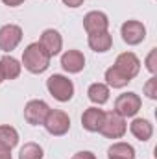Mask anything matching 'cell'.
Instances as JSON below:
<instances>
[{
	"label": "cell",
	"mask_w": 157,
	"mask_h": 159,
	"mask_svg": "<svg viewBox=\"0 0 157 159\" xmlns=\"http://www.w3.org/2000/svg\"><path fill=\"white\" fill-rule=\"evenodd\" d=\"M61 67L70 74H78L85 67V57L79 50H67L61 56Z\"/></svg>",
	"instance_id": "12"
},
{
	"label": "cell",
	"mask_w": 157,
	"mask_h": 159,
	"mask_svg": "<svg viewBox=\"0 0 157 159\" xmlns=\"http://www.w3.org/2000/svg\"><path fill=\"white\" fill-rule=\"evenodd\" d=\"M129 129H131V133L135 135V139H139V141H142V143H146V141L152 137V133H154L152 122L146 120V119H135L129 124Z\"/></svg>",
	"instance_id": "14"
},
{
	"label": "cell",
	"mask_w": 157,
	"mask_h": 159,
	"mask_svg": "<svg viewBox=\"0 0 157 159\" xmlns=\"http://www.w3.org/2000/svg\"><path fill=\"white\" fill-rule=\"evenodd\" d=\"M0 143L13 148L19 143V133L13 126H0Z\"/></svg>",
	"instance_id": "20"
},
{
	"label": "cell",
	"mask_w": 157,
	"mask_h": 159,
	"mask_svg": "<svg viewBox=\"0 0 157 159\" xmlns=\"http://www.w3.org/2000/svg\"><path fill=\"white\" fill-rule=\"evenodd\" d=\"M22 65L32 74H41L50 67V56L43 50L39 43H32L22 52Z\"/></svg>",
	"instance_id": "1"
},
{
	"label": "cell",
	"mask_w": 157,
	"mask_h": 159,
	"mask_svg": "<svg viewBox=\"0 0 157 159\" xmlns=\"http://www.w3.org/2000/svg\"><path fill=\"white\" fill-rule=\"evenodd\" d=\"M113 44V37L109 32H98V34H89V46L94 52H107Z\"/></svg>",
	"instance_id": "15"
},
{
	"label": "cell",
	"mask_w": 157,
	"mask_h": 159,
	"mask_svg": "<svg viewBox=\"0 0 157 159\" xmlns=\"http://www.w3.org/2000/svg\"><path fill=\"white\" fill-rule=\"evenodd\" d=\"M120 34H122L124 43H128V44L133 46V44H139V43L144 41V37H146V28L139 20H126L122 24V28H120Z\"/></svg>",
	"instance_id": "8"
},
{
	"label": "cell",
	"mask_w": 157,
	"mask_h": 159,
	"mask_svg": "<svg viewBox=\"0 0 157 159\" xmlns=\"http://www.w3.org/2000/svg\"><path fill=\"white\" fill-rule=\"evenodd\" d=\"M146 69L152 74L157 72V48H152V52L148 54V57H146Z\"/></svg>",
	"instance_id": "23"
},
{
	"label": "cell",
	"mask_w": 157,
	"mask_h": 159,
	"mask_svg": "<svg viewBox=\"0 0 157 159\" xmlns=\"http://www.w3.org/2000/svg\"><path fill=\"white\" fill-rule=\"evenodd\" d=\"M105 80H107V85H111L113 89H122V87H126L131 81L129 78H126L120 70H117L115 67H109L105 70Z\"/></svg>",
	"instance_id": "19"
},
{
	"label": "cell",
	"mask_w": 157,
	"mask_h": 159,
	"mask_svg": "<svg viewBox=\"0 0 157 159\" xmlns=\"http://www.w3.org/2000/svg\"><path fill=\"white\" fill-rule=\"evenodd\" d=\"M39 44L43 46V50L50 57H54V56H57L61 52L63 39H61V35H59L57 30H44L43 35H41V39H39Z\"/></svg>",
	"instance_id": "11"
},
{
	"label": "cell",
	"mask_w": 157,
	"mask_h": 159,
	"mask_svg": "<svg viewBox=\"0 0 157 159\" xmlns=\"http://www.w3.org/2000/svg\"><path fill=\"white\" fill-rule=\"evenodd\" d=\"M4 81V74H2V69H0V83Z\"/></svg>",
	"instance_id": "28"
},
{
	"label": "cell",
	"mask_w": 157,
	"mask_h": 159,
	"mask_svg": "<svg viewBox=\"0 0 157 159\" xmlns=\"http://www.w3.org/2000/svg\"><path fill=\"white\" fill-rule=\"evenodd\" d=\"M144 94H146L148 98H152V100L157 98V78L155 76L146 81V85H144Z\"/></svg>",
	"instance_id": "22"
},
{
	"label": "cell",
	"mask_w": 157,
	"mask_h": 159,
	"mask_svg": "<svg viewBox=\"0 0 157 159\" xmlns=\"http://www.w3.org/2000/svg\"><path fill=\"white\" fill-rule=\"evenodd\" d=\"M6 6H9V7H15V6H20L24 0H2Z\"/></svg>",
	"instance_id": "27"
},
{
	"label": "cell",
	"mask_w": 157,
	"mask_h": 159,
	"mask_svg": "<svg viewBox=\"0 0 157 159\" xmlns=\"http://www.w3.org/2000/svg\"><path fill=\"white\" fill-rule=\"evenodd\" d=\"M63 4L69 6V7H79L83 4V0H63Z\"/></svg>",
	"instance_id": "26"
},
{
	"label": "cell",
	"mask_w": 157,
	"mask_h": 159,
	"mask_svg": "<svg viewBox=\"0 0 157 159\" xmlns=\"http://www.w3.org/2000/svg\"><path fill=\"white\" fill-rule=\"evenodd\" d=\"M87 94H89V100H91L92 104L102 106V104H105V102L109 100V87H107L105 83H92V85L89 87Z\"/></svg>",
	"instance_id": "16"
},
{
	"label": "cell",
	"mask_w": 157,
	"mask_h": 159,
	"mask_svg": "<svg viewBox=\"0 0 157 159\" xmlns=\"http://www.w3.org/2000/svg\"><path fill=\"white\" fill-rule=\"evenodd\" d=\"M0 159H11V148L0 143Z\"/></svg>",
	"instance_id": "24"
},
{
	"label": "cell",
	"mask_w": 157,
	"mask_h": 159,
	"mask_svg": "<svg viewBox=\"0 0 157 159\" xmlns=\"http://www.w3.org/2000/svg\"><path fill=\"white\" fill-rule=\"evenodd\" d=\"M105 117V111L98 109V107H89L83 111L81 115V126L87 129V131H100L102 128V122Z\"/></svg>",
	"instance_id": "13"
},
{
	"label": "cell",
	"mask_w": 157,
	"mask_h": 159,
	"mask_svg": "<svg viewBox=\"0 0 157 159\" xmlns=\"http://www.w3.org/2000/svg\"><path fill=\"white\" fill-rule=\"evenodd\" d=\"M113 67L117 70H120L126 78L133 80L139 74V70H141V61H139V57L133 52H124V54H120L117 57V61H115Z\"/></svg>",
	"instance_id": "6"
},
{
	"label": "cell",
	"mask_w": 157,
	"mask_h": 159,
	"mask_svg": "<svg viewBox=\"0 0 157 159\" xmlns=\"http://www.w3.org/2000/svg\"><path fill=\"white\" fill-rule=\"evenodd\" d=\"M0 69H2L4 80H15L20 74V63L11 56H4L0 59Z\"/></svg>",
	"instance_id": "17"
},
{
	"label": "cell",
	"mask_w": 157,
	"mask_h": 159,
	"mask_svg": "<svg viewBox=\"0 0 157 159\" xmlns=\"http://www.w3.org/2000/svg\"><path fill=\"white\" fill-rule=\"evenodd\" d=\"M72 159H96V157H94L92 152H78V154L72 156Z\"/></svg>",
	"instance_id": "25"
},
{
	"label": "cell",
	"mask_w": 157,
	"mask_h": 159,
	"mask_svg": "<svg viewBox=\"0 0 157 159\" xmlns=\"http://www.w3.org/2000/svg\"><path fill=\"white\" fill-rule=\"evenodd\" d=\"M109 19L102 11H89L83 17V28L87 34H98V32H107Z\"/></svg>",
	"instance_id": "10"
},
{
	"label": "cell",
	"mask_w": 157,
	"mask_h": 159,
	"mask_svg": "<svg viewBox=\"0 0 157 159\" xmlns=\"http://www.w3.org/2000/svg\"><path fill=\"white\" fill-rule=\"evenodd\" d=\"M46 89L59 102H69L74 94V83L61 74H54L46 80Z\"/></svg>",
	"instance_id": "2"
},
{
	"label": "cell",
	"mask_w": 157,
	"mask_h": 159,
	"mask_svg": "<svg viewBox=\"0 0 157 159\" xmlns=\"http://www.w3.org/2000/svg\"><path fill=\"white\" fill-rule=\"evenodd\" d=\"M19 159H43V148L37 143H26L20 148Z\"/></svg>",
	"instance_id": "21"
},
{
	"label": "cell",
	"mask_w": 157,
	"mask_h": 159,
	"mask_svg": "<svg viewBox=\"0 0 157 159\" xmlns=\"http://www.w3.org/2000/svg\"><path fill=\"white\" fill-rule=\"evenodd\" d=\"M141 106H142V100L137 93H124L115 102V111L118 115H122L124 119H128V117H135Z\"/></svg>",
	"instance_id": "5"
},
{
	"label": "cell",
	"mask_w": 157,
	"mask_h": 159,
	"mask_svg": "<svg viewBox=\"0 0 157 159\" xmlns=\"http://www.w3.org/2000/svg\"><path fill=\"white\" fill-rule=\"evenodd\" d=\"M107 157L109 159H135V150L128 143H115L113 146H109Z\"/></svg>",
	"instance_id": "18"
},
{
	"label": "cell",
	"mask_w": 157,
	"mask_h": 159,
	"mask_svg": "<svg viewBox=\"0 0 157 159\" xmlns=\"http://www.w3.org/2000/svg\"><path fill=\"white\" fill-rule=\"evenodd\" d=\"M43 126L46 128V131L50 135H65L69 129H70V119L65 111H59V109H50L46 119L43 122Z\"/></svg>",
	"instance_id": "3"
},
{
	"label": "cell",
	"mask_w": 157,
	"mask_h": 159,
	"mask_svg": "<svg viewBox=\"0 0 157 159\" xmlns=\"http://www.w3.org/2000/svg\"><path fill=\"white\" fill-rule=\"evenodd\" d=\"M126 119L122 115H118L117 111H109L105 113L104 122H102V128H100V133L107 139H120L124 133H126Z\"/></svg>",
	"instance_id": "4"
},
{
	"label": "cell",
	"mask_w": 157,
	"mask_h": 159,
	"mask_svg": "<svg viewBox=\"0 0 157 159\" xmlns=\"http://www.w3.org/2000/svg\"><path fill=\"white\" fill-rule=\"evenodd\" d=\"M22 39V30L17 24H6L0 28V50L9 52L15 50Z\"/></svg>",
	"instance_id": "9"
},
{
	"label": "cell",
	"mask_w": 157,
	"mask_h": 159,
	"mask_svg": "<svg viewBox=\"0 0 157 159\" xmlns=\"http://www.w3.org/2000/svg\"><path fill=\"white\" fill-rule=\"evenodd\" d=\"M48 111H50V107H48L46 102H43V100H30L26 104V107H24V119L32 126H39V124L44 122Z\"/></svg>",
	"instance_id": "7"
}]
</instances>
